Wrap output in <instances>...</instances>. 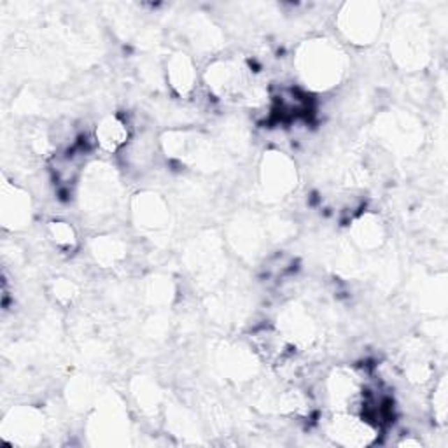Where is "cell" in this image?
Here are the masks:
<instances>
[{
	"label": "cell",
	"instance_id": "obj_1",
	"mask_svg": "<svg viewBox=\"0 0 448 448\" xmlns=\"http://www.w3.org/2000/svg\"><path fill=\"white\" fill-rule=\"evenodd\" d=\"M97 139L107 151H116L128 139V128L118 118H107L97 130Z\"/></svg>",
	"mask_w": 448,
	"mask_h": 448
},
{
	"label": "cell",
	"instance_id": "obj_2",
	"mask_svg": "<svg viewBox=\"0 0 448 448\" xmlns=\"http://www.w3.org/2000/svg\"><path fill=\"white\" fill-rule=\"evenodd\" d=\"M51 231H53L54 242H56L60 247H68V245L74 244V231L68 226L67 222H51Z\"/></svg>",
	"mask_w": 448,
	"mask_h": 448
}]
</instances>
